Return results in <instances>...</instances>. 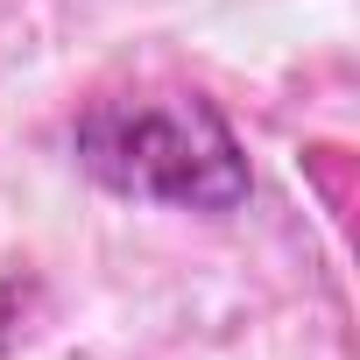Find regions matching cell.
Here are the masks:
<instances>
[{
    "label": "cell",
    "mask_w": 360,
    "mask_h": 360,
    "mask_svg": "<svg viewBox=\"0 0 360 360\" xmlns=\"http://www.w3.org/2000/svg\"><path fill=\"white\" fill-rule=\"evenodd\" d=\"M0 346H8V325H0Z\"/></svg>",
    "instance_id": "cell-2"
},
{
    "label": "cell",
    "mask_w": 360,
    "mask_h": 360,
    "mask_svg": "<svg viewBox=\"0 0 360 360\" xmlns=\"http://www.w3.org/2000/svg\"><path fill=\"white\" fill-rule=\"evenodd\" d=\"M85 176L141 205L184 212H233L248 198V148L233 141L226 113L198 92H113L92 99L71 127Z\"/></svg>",
    "instance_id": "cell-1"
}]
</instances>
